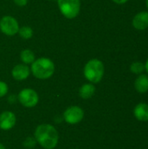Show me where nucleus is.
Returning <instances> with one entry per match:
<instances>
[{"instance_id":"f257e3e1","label":"nucleus","mask_w":148,"mask_h":149,"mask_svg":"<svg viewBox=\"0 0 148 149\" xmlns=\"http://www.w3.org/2000/svg\"><path fill=\"white\" fill-rule=\"evenodd\" d=\"M34 137L37 142L44 149H53L58 141V131L50 124L39 125L35 130Z\"/></svg>"},{"instance_id":"f03ea898","label":"nucleus","mask_w":148,"mask_h":149,"mask_svg":"<svg viewBox=\"0 0 148 149\" xmlns=\"http://www.w3.org/2000/svg\"><path fill=\"white\" fill-rule=\"evenodd\" d=\"M31 71L34 77L38 79H47L51 78L55 72L53 61L48 58H38L31 64Z\"/></svg>"},{"instance_id":"7ed1b4c3","label":"nucleus","mask_w":148,"mask_h":149,"mask_svg":"<svg viewBox=\"0 0 148 149\" xmlns=\"http://www.w3.org/2000/svg\"><path fill=\"white\" fill-rule=\"evenodd\" d=\"M105 73V65L103 62L98 58L90 59L84 67V75L91 83H99Z\"/></svg>"},{"instance_id":"20e7f679","label":"nucleus","mask_w":148,"mask_h":149,"mask_svg":"<svg viewBox=\"0 0 148 149\" xmlns=\"http://www.w3.org/2000/svg\"><path fill=\"white\" fill-rule=\"evenodd\" d=\"M58 5L62 15L68 18H75L80 11V0H57Z\"/></svg>"},{"instance_id":"39448f33","label":"nucleus","mask_w":148,"mask_h":149,"mask_svg":"<svg viewBox=\"0 0 148 149\" xmlns=\"http://www.w3.org/2000/svg\"><path fill=\"white\" fill-rule=\"evenodd\" d=\"M19 24L11 16H3L0 20V31L6 36L12 37L18 32Z\"/></svg>"},{"instance_id":"423d86ee","label":"nucleus","mask_w":148,"mask_h":149,"mask_svg":"<svg viewBox=\"0 0 148 149\" xmlns=\"http://www.w3.org/2000/svg\"><path fill=\"white\" fill-rule=\"evenodd\" d=\"M18 101L25 107H33L38 102V95L36 91L31 88H25L19 92Z\"/></svg>"},{"instance_id":"0eeeda50","label":"nucleus","mask_w":148,"mask_h":149,"mask_svg":"<svg viewBox=\"0 0 148 149\" xmlns=\"http://www.w3.org/2000/svg\"><path fill=\"white\" fill-rule=\"evenodd\" d=\"M84 118V111L82 108L77 106L68 107L64 113V119L65 122L71 125L79 123Z\"/></svg>"},{"instance_id":"6e6552de","label":"nucleus","mask_w":148,"mask_h":149,"mask_svg":"<svg viewBox=\"0 0 148 149\" xmlns=\"http://www.w3.org/2000/svg\"><path fill=\"white\" fill-rule=\"evenodd\" d=\"M16 116L12 112L5 111L0 114V128L7 131L11 129L16 124Z\"/></svg>"},{"instance_id":"1a4fd4ad","label":"nucleus","mask_w":148,"mask_h":149,"mask_svg":"<svg viewBox=\"0 0 148 149\" xmlns=\"http://www.w3.org/2000/svg\"><path fill=\"white\" fill-rule=\"evenodd\" d=\"M30 72H31V69L29 68V66L27 65L18 64L12 68L11 75H12L13 79H15L16 80L22 81V80L26 79L29 77Z\"/></svg>"},{"instance_id":"9d476101","label":"nucleus","mask_w":148,"mask_h":149,"mask_svg":"<svg viewBox=\"0 0 148 149\" xmlns=\"http://www.w3.org/2000/svg\"><path fill=\"white\" fill-rule=\"evenodd\" d=\"M133 26L139 31H144L148 28V11L137 13L133 19Z\"/></svg>"},{"instance_id":"9b49d317","label":"nucleus","mask_w":148,"mask_h":149,"mask_svg":"<svg viewBox=\"0 0 148 149\" xmlns=\"http://www.w3.org/2000/svg\"><path fill=\"white\" fill-rule=\"evenodd\" d=\"M133 113L138 120L148 121V105L146 103L138 104L133 110Z\"/></svg>"},{"instance_id":"f8f14e48","label":"nucleus","mask_w":148,"mask_h":149,"mask_svg":"<svg viewBox=\"0 0 148 149\" xmlns=\"http://www.w3.org/2000/svg\"><path fill=\"white\" fill-rule=\"evenodd\" d=\"M135 90L140 93H145L148 91V76L146 74H140L134 82Z\"/></svg>"},{"instance_id":"ddd939ff","label":"nucleus","mask_w":148,"mask_h":149,"mask_svg":"<svg viewBox=\"0 0 148 149\" xmlns=\"http://www.w3.org/2000/svg\"><path fill=\"white\" fill-rule=\"evenodd\" d=\"M96 88L92 84H84L79 91V96L84 99V100H88L90 98H92L93 96V94L95 93Z\"/></svg>"},{"instance_id":"4468645a","label":"nucleus","mask_w":148,"mask_h":149,"mask_svg":"<svg viewBox=\"0 0 148 149\" xmlns=\"http://www.w3.org/2000/svg\"><path fill=\"white\" fill-rule=\"evenodd\" d=\"M20 59L23 64L25 65H31L34 60L36 59L34 52L30 49H24L20 52Z\"/></svg>"},{"instance_id":"2eb2a0df","label":"nucleus","mask_w":148,"mask_h":149,"mask_svg":"<svg viewBox=\"0 0 148 149\" xmlns=\"http://www.w3.org/2000/svg\"><path fill=\"white\" fill-rule=\"evenodd\" d=\"M17 33H18V35L22 38H24V39H30L33 36V30L31 29V27L24 25V26L19 27V30H18Z\"/></svg>"},{"instance_id":"dca6fc26","label":"nucleus","mask_w":148,"mask_h":149,"mask_svg":"<svg viewBox=\"0 0 148 149\" xmlns=\"http://www.w3.org/2000/svg\"><path fill=\"white\" fill-rule=\"evenodd\" d=\"M130 70L134 74H141L145 71V65L140 61L133 62L130 65Z\"/></svg>"},{"instance_id":"f3484780","label":"nucleus","mask_w":148,"mask_h":149,"mask_svg":"<svg viewBox=\"0 0 148 149\" xmlns=\"http://www.w3.org/2000/svg\"><path fill=\"white\" fill-rule=\"evenodd\" d=\"M8 93V86L5 82L0 80V98L6 95Z\"/></svg>"},{"instance_id":"a211bd4d","label":"nucleus","mask_w":148,"mask_h":149,"mask_svg":"<svg viewBox=\"0 0 148 149\" xmlns=\"http://www.w3.org/2000/svg\"><path fill=\"white\" fill-rule=\"evenodd\" d=\"M13 2L15 4H17V6H20V7L25 6L28 3V0H13Z\"/></svg>"},{"instance_id":"6ab92c4d","label":"nucleus","mask_w":148,"mask_h":149,"mask_svg":"<svg viewBox=\"0 0 148 149\" xmlns=\"http://www.w3.org/2000/svg\"><path fill=\"white\" fill-rule=\"evenodd\" d=\"M128 0H113V2H114L115 3H118V4H123V3H126Z\"/></svg>"},{"instance_id":"aec40b11","label":"nucleus","mask_w":148,"mask_h":149,"mask_svg":"<svg viewBox=\"0 0 148 149\" xmlns=\"http://www.w3.org/2000/svg\"><path fill=\"white\" fill-rule=\"evenodd\" d=\"M145 70L147 72V73H148V58L147 59V61H146V64H145Z\"/></svg>"},{"instance_id":"412c9836","label":"nucleus","mask_w":148,"mask_h":149,"mask_svg":"<svg viewBox=\"0 0 148 149\" xmlns=\"http://www.w3.org/2000/svg\"><path fill=\"white\" fill-rule=\"evenodd\" d=\"M0 149H5V148H4V146L2 144V143H0Z\"/></svg>"},{"instance_id":"4be33fe9","label":"nucleus","mask_w":148,"mask_h":149,"mask_svg":"<svg viewBox=\"0 0 148 149\" xmlns=\"http://www.w3.org/2000/svg\"><path fill=\"white\" fill-rule=\"evenodd\" d=\"M146 4H147V7L148 9V0H146Z\"/></svg>"},{"instance_id":"5701e85b","label":"nucleus","mask_w":148,"mask_h":149,"mask_svg":"<svg viewBox=\"0 0 148 149\" xmlns=\"http://www.w3.org/2000/svg\"><path fill=\"white\" fill-rule=\"evenodd\" d=\"M51 1H55V0H51Z\"/></svg>"}]
</instances>
